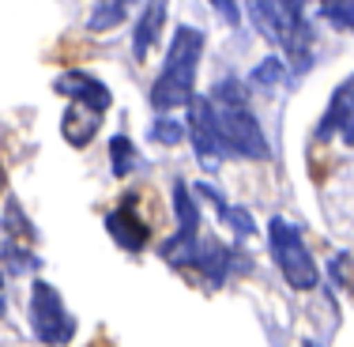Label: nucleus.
Masks as SVG:
<instances>
[{
	"instance_id": "1a4fd4ad",
	"label": "nucleus",
	"mask_w": 354,
	"mask_h": 347,
	"mask_svg": "<svg viewBox=\"0 0 354 347\" xmlns=\"http://www.w3.org/2000/svg\"><path fill=\"white\" fill-rule=\"evenodd\" d=\"M98 129H102V109L87 106V103H72L61 117V136L68 140L72 148H87Z\"/></svg>"
},
{
	"instance_id": "ddd939ff",
	"label": "nucleus",
	"mask_w": 354,
	"mask_h": 347,
	"mask_svg": "<svg viewBox=\"0 0 354 347\" xmlns=\"http://www.w3.org/2000/svg\"><path fill=\"white\" fill-rule=\"evenodd\" d=\"M124 0H95V12H91V19H87V27L91 30H109V27H117V23L124 19Z\"/></svg>"
},
{
	"instance_id": "a211bd4d",
	"label": "nucleus",
	"mask_w": 354,
	"mask_h": 347,
	"mask_svg": "<svg viewBox=\"0 0 354 347\" xmlns=\"http://www.w3.org/2000/svg\"><path fill=\"white\" fill-rule=\"evenodd\" d=\"M207 4H215L218 12H223L226 19H230V23H238V0H207Z\"/></svg>"
},
{
	"instance_id": "423d86ee",
	"label": "nucleus",
	"mask_w": 354,
	"mask_h": 347,
	"mask_svg": "<svg viewBox=\"0 0 354 347\" xmlns=\"http://www.w3.org/2000/svg\"><path fill=\"white\" fill-rule=\"evenodd\" d=\"M189 140H192V148H196V159L207 166V170H218L223 166V155H226V148H223V136H218V121H215V106H212V98H196L192 95L189 98Z\"/></svg>"
},
{
	"instance_id": "7ed1b4c3",
	"label": "nucleus",
	"mask_w": 354,
	"mask_h": 347,
	"mask_svg": "<svg viewBox=\"0 0 354 347\" xmlns=\"http://www.w3.org/2000/svg\"><path fill=\"white\" fill-rule=\"evenodd\" d=\"M306 0H245L249 19L257 23V30L264 38H272L275 46H283L286 53L298 61V53H306L313 35H309V23L301 15Z\"/></svg>"
},
{
	"instance_id": "39448f33",
	"label": "nucleus",
	"mask_w": 354,
	"mask_h": 347,
	"mask_svg": "<svg viewBox=\"0 0 354 347\" xmlns=\"http://www.w3.org/2000/svg\"><path fill=\"white\" fill-rule=\"evenodd\" d=\"M30 325L41 344H68L75 336V321L68 306L61 302L57 287H49L46 279L30 283Z\"/></svg>"
},
{
	"instance_id": "4468645a",
	"label": "nucleus",
	"mask_w": 354,
	"mask_h": 347,
	"mask_svg": "<svg viewBox=\"0 0 354 347\" xmlns=\"http://www.w3.org/2000/svg\"><path fill=\"white\" fill-rule=\"evenodd\" d=\"M320 15H324L332 27L354 35V0H320Z\"/></svg>"
},
{
	"instance_id": "dca6fc26",
	"label": "nucleus",
	"mask_w": 354,
	"mask_h": 347,
	"mask_svg": "<svg viewBox=\"0 0 354 347\" xmlns=\"http://www.w3.org/2000/svg\"><path fill=\"white\" fill-rule=\"evenodd\" d=\"M252 80H257L260 87H279V83H283V61H279V57L260 61L257 69H252Z\"/></svg>"
},
{
	"instance_id": "0eeeda50",
	"label": "nucleus",
	"mask_w": 354,
	"mask_h": 347,
	"mask_svg": "<svg viewBox=\"0 0 354 347\" xmlns=\"http://www.w3.org/2000/svg\"><path fill=\"white\" fill-rule=\"evenodd\" d=\"M328 136H343L347 143H354V75H347L328 98L324 121H320V140Z\"/></svg>"
},
{
	"instance_id": "412c9836",
	"label": "nucleus",
	"mask_w": 354,
	"mask_h": 347,
	"mask_svg": "<svg viewBox=\"0 0 354 347\" xmlns=\"http://www.w3.org/2000/svg\"><path fill=\"white\" fill-rule=\"evenodd\" d=\"M0 185H4V177H0Z\"/></svg>"
},
{
	"instance_id": "2eb2a0df",
	"label": "nucleus",
	"mask_w": 354,
	"mask_h": 347,
	"mask_svg": "<svg viewBox=\"0 0 354 347\" xmlns=\"http://www.w3.org/2000/svg\"><path fill=\"white\" fill-rule=\"evenodd\" d=\"M109 163H113L117 177L132 174V166H136V148H132L129 136H113V140H109Z\"/></svg>"
},
{
	"instance_id": "9b49d317",
	"label": "nucleus",
	"mask_w": 354,
	"mask_h": 347,
	"mask_svg": "<svg viewBox=\"0 0 354 347\" xmlns=\"http://www.w3.org/2000/svg\"><path fill=\"white\" fill-rule=\"evenodd\" d=\"M106 231H109V238L129 253H140L143 245H147V234H151L147 223H143L132 208H117L113 215H106Z\"/></svg>"
},
{
	"instance_id": "6e6552de",
	"label": "nucleus",
	"mask_w": 354,
	"mask_h": 347,
	"mask_svg": "<svg viewBox=\"0 0 354 347\" xmlns=\"http://www.w3.org/2000/svg\"><path fill=\"white\" fill-rule=\"evenodd\" d=\"M53 91H57V95H64L68 103H87V106L102 109V114L109 109V103H113V95H109L106 83L95 80V75H87V72H64V75H57Z\"/></svg>"
},
{
	"instance_id": "f3484780",
	"label": "nucleus",
	"mask_w": 354,
	"mask_h": 347,
	"mask_svg": "<svg viewBox=\"0 0 354 347\" xmlns=\"http://www.w3.org/2000/svg\"><path fill=\"white\" fill-rule=\"evenodd\" d=\"M151 136H155L158 143H162V148H174V143H181L185 136H189V132H185V125H177V121H155V129H151Z\"/></svg>"
},
{
	"instance_id": "9d476101",
	"label": "nucleus",
	"mask_w": 354,
	"mask_h": 347,
	"mask_svg": "<svg viewBox=\"0 0 354 347\" xmlns=\"http://www.w3.org/2000/svg\"><path fill=\"white\" fill-rule=\"evenodd\" d=\"M162 23H166V0H147V8L136 19V30H132V57L136 61H147V53L158 46Z\"/></svg>"
},
{
	"instance_id": "6ab92c4d",
	"label": "nucleus",
	"mask_w": 354,
	"mask_h": 347,
	"mask_svg": "<svg viewBox=\"0 0 354 347\" xmlns=\"http://www.w3.org/2000/svg\"><path fill=\"white\" fill-rule=\"evenodd\" d=\"M4 306H8V294H4V272H0V317H4Z\"/></svg>"
},
{
	"instance_id": "f03ea898",
	"label": "nucleus",
	"mask_w": 354,
	"mask_h": 347,
	"mask_svg": "<svg viewBox=\"0 0 354 347\" xmlns=\"http://www.w3.org/2000/svg\"><path fill=\"white\" fill-rule=\"evenodd\" d=\"M212 106H215V121H218V136L223 148L230 155L241 159H268V136L260 129V121L252 117L245 87L238 80H223L212 91Z\"/></svg>"
},
{
	"instance_id": "aec40b11",
	"label": "nucleus",
	"mask_w": 354,
	"mask_h": 347,
	"mask_svg": "<svg viewBox=\"0 0 354 347\" xmlns=\"http://www.w3.org/2000/svg\"><path fill=\"white\" fill-rule=\"evenodd\" d=\"M124 4H132V0H124Z\"/></svg>"
},
{
	"instance_id": "f257e3e1",
	"label": "nucleus",
	"mask_w": 354,
	"mask_h": 347,
	"mask_svg": "<svg viewBox=\"0 0 354 347\" xmlns=\"http://www.w3.org/2000/svg\"><path fill=\"white\" fill-rule=\"evenodd\" d=\"M204 57V35L196 27H177L170 42V53L162 61V72L151 83V106L158 114H170L177 106H189V98L196 95V69Z\"/></svg>"
},
{
	"instance_id": "f8f14e48",
	"label": "nucleus",
	"mask_w": 354,
	"mask_h": 347,
	"mask_svg": "<svg viewBox=\"0 0 354 347\" xmlns=\"http://www.w3.org/2000/svg\"><path fill=\"white\" fill-rule=\"evenodd\" d=\"M192 265H200L204 268V276H207V283H223L226 272H230V249H226L223 242H215V238H207V242H200V249H196V260Z\"/></svg>"
},
{
	"instance_id": "20e7f679",
	"label": "nucleus",
	"mask_w": 354,
	"mask_h": 347,
	"mask_svg": "<svg viewBox=\"0 0 354 347\" xmlns=\"http://www.w3.org/2000/svg\"><path fill=\"white\" fill-rule=\"evenodd\" d=\"M268 242H272V257L286 283L294 291H313L320 283V272H317V260L309 253V245L301 242L298 226H290L286 219H272L268 223Z\"/></svg>"
}]
</instances>
